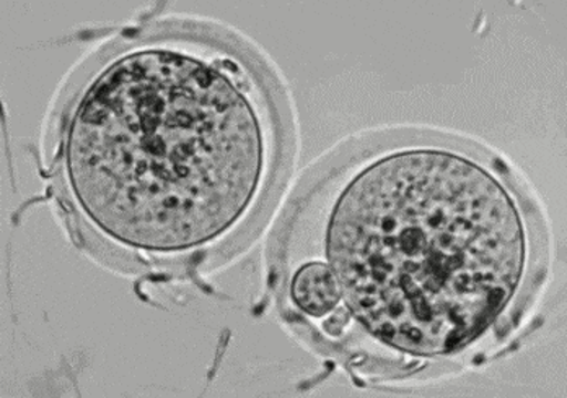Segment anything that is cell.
I'll return each instance as SVG.
<instances>
[{"label": "cell", "mask_w": 567, "mask_h": 398, "mask_svg": "<svg viewBox=\"0 0 567 398\" xmlns=\"http://www.w3.org/2000/svg\"><path fill=\"white\" fill-rule=\"evenodd\" d=\"M292 300L312 317L333 313L341 303V286L333 269L323 262L303 265L292 280Z\"/></svg>", "instance_id": "cell-3"}, {"label": "cell", "mask_w": 567, "mask_h": 398, "mask_svg": "<svg viewBox=\"0 0 567 398\" xmlns=\"http://www.w3.org/2000/svg\"><path fill=\"white\" fill-rule=\"evenodd\" d=\"M75 200L106 237L152 252L230 230L265 171L261 123L214 65L168 50L124 55L79 103L65 140Z\"/></svg>", "instance_id": "cell-1"}, {"label": "cell", "mask_w": 567, "mask_h": 398, "mask_svg": "<svg viewBox=\"0 0 567 398\" xmlns=\"http://www.w3.org/2000/svg\"><path fill=\"white\" fill-rule=\"evenodd\" d=\"M327 258L346 307L383 344L420 356L472 344L506 310L527 242L506 187L458 155L373 163L338 200Z\"/></svg>", "instance_id": "cell-2"}, {"label": "cell", "mask_w": 567, "mask_h": 398, "mask_svg": "<svg viewBox=\"0 0 567 398\" xmlns=\"http://www.w3.org/2000/svg\"><path fill=\"white\" fill-rule=\"evenodd\" d=\"M348 307H340L337 313L331 314V316L324 321L323 328L330 335H340L341 332L344 331L346 325H348Z\"/></svg>", "instance_id": "cell-4"}]
</instances>
